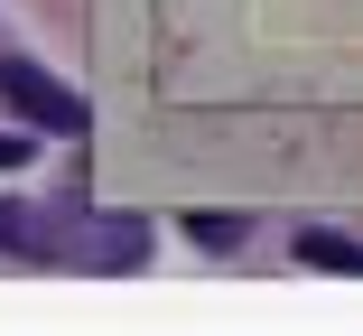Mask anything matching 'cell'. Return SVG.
I'll list each match as a JSON object with an SVG mask.
<instances>
[{
    "instance_id": "cell-1",
    "label": "cell",
    "mask_w": 363,
    "mask_h": 336,
    "mask_svg": "<svg viewBox=\"0 0 363 336\" xmlns=\"http://www.w3.org/2000/svg\"><path fill=\"white\" fill-rule=\"evenodd\" d=\"M0 103H10V112H28L38 131H84V121H94V112L65 94L47 65H28V56H0Z\"/></svg>"
},
{
    "instance_id": "cell-3",
    "label": "cell",
    "mask_w": 363,
    "mask_h": 336,
    "mask_svg": "<svg viewBox=\"0 0 363 336\" xmlns=\"http://www.w3.org/2000/svg\"><path fill=\"white\" fill-rule=\"evenodd\" d=\"M0 252H47L38 215H19V206H0Z\"/></svg>"
},
{
    "instance_id": "cell-4",
    "label": "cell",
    "mask_w": 363,
    "mask_h": 336,
    "mask_svg": "<svg viewBox=\"0 0 363 336\" xmlns=\"http://www.w3.org/2000/svg\"><path fill=\"white\" fill-rule=\"evenodd\" d=\"M196 243H205V252H233L242 224H233V215H196Z\"/></svg>"
},
{
    "instance_id": "cell-2",
    "label": "cell",
    "mask_w": 363,
    "mask_h": 336,
    "mask_svg": "<svg viewBox=\"0 0 363 336\" xmlns=\"http://www.w3.org/2000/svg\"><path fill=\"white\" fill-rule=\"evenodd\" d=\"M298 261H317V271H363V243H345V234H298Z\"/></svg>"
},
{
    "instance_id": "cell-5",
    "label": "cell",
    "mask_w": 363,
    "mask_h": 336,
    "mask_svg": "<svg viewBox=\"0 0 363 336\" xmlns=\"http://www.w3.org/2000/svg\"><path fill=\"white\" fill-rule=\"evenodd\" d=\"M19 159H28V141H0V168H19Z\"/></svg>"
}]
</instances>
